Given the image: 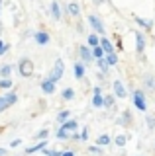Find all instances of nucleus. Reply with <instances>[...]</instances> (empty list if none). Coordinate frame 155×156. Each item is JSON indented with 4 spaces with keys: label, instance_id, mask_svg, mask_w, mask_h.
<instances>
[{
    "label": "nucleus",
    "instance_id": "obj_1",
    "mask_svg": "<svg viewBox=\"0 0 155 156\" xmlns=\"http://www.w3.org/2000/svg\"><path fill=\"white\" fill-rule=\"evenodd\" d=\"M63 72H65V65H63V61H61V58H57L47 78H49L51 82H57V80H61V78H63Z\"/></svg>",
    "mask_w": 155,
    "mask_h": 156
},
{
    "label": "nucleus",
    "instance_id": "obj_2",
    "mask_svg": "<svg viewBox=\"0 0 155 156\" xmlns=\"http://www.w3.org/2000/svg\"><path fill=\"white\" fill-rule=\"evenodd\" d=\"M18 68H20V74L24 78H30L33 74V62L30 61V58H22V61L18 62Z\"/></svg>",
    "mask_w": 155,
    "mask_h": 156
},
{
    "label": "nucleus",
    "instance_id": "obj_3",
    "mask_svg": "<svg viewBox=\"0 0 155 156\" xmlns=\"http://www.w3.org/2000/svg\"><path fill=\"white\" fill-rule=\"evenodd\" d=\"M18 101V96L14 94V92H10V94H6V96H0V113H2L4 109H8L10 105H14Z\"/></svg>",
    "mask_w": 155,
    "mask_h": 156
},
{
    "label": "nucleus",
    "instance_id": "obj_4",
    "mask_svg": "<svg viewBox=\"0 0 155 156\" xmlns=\"http://www.w3.org/2000/svg\"><path fill=\"white\" fill-rule=\"evenodd\" d=\"M134 104H135V107H138L139 111L147 109V105H145V94H143L142 90H135L134 92Z\"/></svg>",
    "mask_w": 155,
    "mask_h": 156
},
{
    "label": "nucleus",
    "instance_id": "obj_5",
    "mask_svg": "<svg viewBox=\"0 0 155 156\" xmlns=\"http://www.w3.org/2000/svg\"><path fill=\"white\" fill-rule=\"evenodd\" d=\"M89 23L94 27V31H98V33L104 31V26H102V22H100V18L94 16V14H90V16H89Z\"/></svg>",
    "mask_w": 155,
    "mask_h": 156
},
{
    "label": "nucleus",
    "instance_id": "obj_6",
    "mask_svg": "<svg viewBox=\"0 0 155 156\" xmlns=\"http://www.w3.org/2000/svg\"><path fill=\"white\" fill-rule=\"evenodd\" d=\"M33 39H36L37 45H47L49 43V33L47 31H36L33 33Z\"/></svg>",
    "mask_w": 155,
    "mask_h": 156
},
{
    "label": "nucleus",
    "instance_id": "obj_7",
    "mask_svg": "<svg viewBox=\"0 0 155 156\" xmlns=\"http://www.w3.org/2000/svg\"><path fill=\"white\" fill-rule=\"evenodd\" d=\"M41 90H43V94H55V82H51L49 78H43L41 80Z\"/></svg>",
    "mask_w": 155,
    "mask_h": 156
},
{
    "label": "nucleus",
    "instance_id": "obj_8",
    "mask_svg": "<svg viewBox=\"0 0 155 156\" xmlns=\"http://www.w3.org/2000/svg\"><path fill=\"white\" fill-rule=\"evenodd\" d=\"M143 49H145V37L142 31H135V51L143 53Z\"/></svg>",
    "mask_w": 155,
    "mask_h": 156
},
{
    "label": "nucleus",
    "instance_id": "obj_9",
    "mask_svg": "<svg viewBox=\"0 0 155 156\" xmlns=\"http://www.w3.org/2000/svg\"><path fill=\"white\" fill-rule=\"evenodd\" d=\"M79 55H81V58H83V62H90V61H93L90 49H89V47H85V45H81V47H79Z\"/></svg>",
    "mask_w": 155,
    "mask_h": 156
},
{
    "label": "nucleus",
    "instance_id": "obj_10",
    "mask_svg": "<svg viewBox=\"0 0 155 156\" xmlns=\"http://www.w3.org/2000/svg\"><path fill=\"white\" fill-rule=\"evenodd\" d=\"M98 47L102 49V51L106 53V55H110V53H114V47H112V43H110V41H108L106 37H104V39H100V41H98Z\"/></svg>",
    "mask_w": 155,
    "mask_h": 156
},
{
    "label": "nucleus",
    "instance_id": "obj_11",
    "mask_svg": "<svg viewBox=\"0 0 155 156\" xmlns=\"http://www.w3.org/2000/svg\"><path fill=\"white\" fill-rule=\"evenodd\" d=\"M114 96L116 98H126V88H124V84L120 80L114 82Z\"/></svg>",
    "mask_w": 155,
    "mask_h": 156
},
{
    "label": "nucleus",
    "instance_id": "obj_12",
    "mask_svg": "<svg viewBox=\"0 0 155 156\" xmlns=\"http://www.w3.org/2000/svg\"><path fill=\"white\" fill-rule=\"evenodd\" d=\"M47 146V140H40L37 144H33V146H30V148H26V156L28 154H33V152H37V150H43Z\"/></svg>",
    "mask_w": 155,
    "mask_h": 156
},
{
    "label": "nucleus",
    "instance_id": "obj_13",
    "mask_svg": "<svg viewBox=\"0 0 155 156\" xmlns=\"http://www.w3.org/2000/svg\"><path fill=\"white\" fill-rule=\"evenodd\" d=\"M102 98H104V96L100 94V88L96 86V88H94V98H93V105H94V107H102Z\"/></svg>",
    "mask_w": 155,
    "mask_h": 156
},
{
    "label": "nucleus",
    "instance_id": "obj_14",
    "mask_svg": "<svg viewBox=\"0 0 155 156\" xmlns=\"http://www.w3.org/2000/svg\"><path fill=\"white\" fill-rule=\"evenodd\" d=\"M77 127H79V123H77L75 119H69V121H65V123L61 125V129H63V131H69V133H71V131H77Z\"/></svg>",
    "mask_w": 155,
    "mask_h": 156
},
{
    "label": "nucleus",
    "instance_id": "obj_15",
    "mask_svg": "<svg viewBox=\"0 0 155 156\" xmlns=\"http://www.w3.org/2000/svg\"><path fill=\"white\" fill-rule=\"evenodd\" d=\"M110 143H112V139H110L108 135H100L98 139H96V146H108Z\"/></svg>",
    "mask_w": 155,
    "mask_h": 156
},
{
    "label": "nucleus",
    "instance_id": "obj_16",
    "mask_svg": "<svg viewBox=\"0 0 155 156\" xmlns=\"http://www.w3.org/2000/svg\"><path fill=\"white\" fill-rule=\"evenodd\" d=\"M104 61H106L108 66H116V65H118V55H116V53H110V55H106Z\"/></svg>",
    "mask_w": 155,
    "mask_h": 156
},
{
    "label": "nucleus",
    "instance_id": "obj_17",
    "mask_svg": "<svg viewBox=\"0 0 155 156\" xmlns=\"http://www.w3.org/2000/svg\"><path fill=\"white\" fill-rule=\"evenodd\" d=\"M51 14H53V18H55V20H59V18H61V8H59V2H55V0L51 2Z\"/></svg>",
    "mask_w": 155,
    "mask_h": 156
},
{
    "label": "nucleus",
    "instance_id": "obj_18",
    "mask_svg": "<svg viewBox=\"0 0 155 156\" xmlns=\"http://www.w3.org/2000/svg\"><path fill=\"white\" fill-rule=\"evenodd\" d=\"M75 76H77V78H83V76H85V66H83V62H75Z\"/></svg>",
    "mask_w": 155,
    "mask_h": 156
},
{
    "label": "nucleus",
    "instance_id": "obj_19",
    "mask_svg": "<svg viewBox=\"0 0 155 156\" xmlns=\"http://www.w3.org/2000/svg\"><path fill=\"white\" fill-rule=\"evenodd\" d=\"M10 74H12V65H4L0 68V76L2 78H10Z\"/></svg>",
    "mask_w": 155,
    "mask_h": 156
},
{
    "label": "nucleus",
    "instance_id": "obj_20",
    "mask_svg": "<svg viewBox=\"0 0 155 156\" xmlns=\"http://www.w3.org/2000/svg\"><path fill=\"white\" fill-rule=\"evenodd\" d=\"M73 98H75V90H73V88H65V90H63V100L71 101Z\"/></svg>",
    "mask_w": 155,
    "mask_h": 156
},
{
    "label": "nucleus",
    "instance_id": "obj_21",
    "mask_svg": "<svg viewBox=\"0 0 155 156\" xmlns=\"http://www.w3.org/2000/svg\"><path fill=\"white\" fill-rule=\"evenodd\" d=\"M135 23L142 26V27H145V29H151V22H147V20H143V18H139V16H135Z\"/></svg>",
    "mask_w": 155,
    "mask_h": 156
},
{
    "label": "nucleus",
    "instance_id": "obj_22",
    "mask_svg": "<svg viewBox=\"0 0 155 156\" xmlns=\"http://www.w3.org/2000/svg\"><path fill=\"white\" fill-rule=\"evenodd\" d=\"M79 12H81L79 4H77V2H69V14H71V16H79Z\"/></svg>",
    "mask_w": 155,
    "mask_h": 156
},
{
    "label": "nucleus",
    "instance_id": "obj_23",
    "mask_svg": "<svg viewBox=\"0 0 155 156\" xmlns=\"http://www.w3.org/2000/svg\"><path fill=\"white\" fill-rule=\"evenodd\" d=\"M71 133H73V131H71ZM71 133H69V131H63L61 129V127H59V129H57V139H71Z\"/></svg>",
    "mask_w": 155,
    "mask_h": 156
},
{
    "label": "nucleus",
    "instance_id": "obj_24",
    "mask_svg": "<svg viewBox=\"0 0 155 156\" xmlns=\"http://www.w3.org/2000/svg\"><path fill=\"white\" fill-rule=\"evenodd\" d=\"M90 55H93L96 61H98V58H102V55H104V51L100 47H93V51H90Z\"/></svg>",
    "mask_w": 155,
    "mask_h": 156
},
{
    "label": "nucleus",
    "instance_id": "obj_25",
    "mask_svg": "<svg viewBox=\"0 0 155 156\" xmlns=\"http://www.w3.org/2000/svg\"><path fill=\"white\" fill-rule=\"evenodd\" d=\"M98 41H100V39H98L96 33H90V35H89V45L90 47H98Z\"/></svg>",
    "mask_w": 155,
    "mask_h": 156
},
{
    "label": "nucleus",
    "instance_id": "obj_26",
    "mask_svg": "<svg viewBox=\"0 0 155 156\" xmlns=\"http://www.w3.org/2000/svg\"><path fill=\"white\" fill-rule=\"evenodd\" d=\"M102 105H104V107H112V105H114V98H112V96L102 98Z\"/></svg>",
    "mask_w": 155,
    "mask_h": 156
},
{
    "label": "nucleus",
    "instance_id": "obj_27",
    "mask_svg": "<svg viewBox=\"0 0 155 156\" xmlns=\"http://www.w3.org/2000/svg\"><path fill=\"white\" fill-rule=\"evenodd\" d=\"M96 62H98V68H100V70H102V72H108V65H106V61H104V57L102 58H98V61H96Z\"/></svg>",
    "mask_w": 155,
    "mask_h": 156
},
{
    "label": "nucleus",
    "instance_id": "obj_28",
    "mask_svg": "<svg viewBox=\"0 0 155 156\" xmlns=\"http://www.w3.org/2000/svg\"><path fill=\"white\" fill-rule=\"evenodd\" d=\"M0 88H12V78H2V80H0Z\"/></svg>",
    "mask_w": 155,
    "mask_h": 156
},
{
    "label": "nucleus",
    "instance_id": "obj_29",
    "mask_svg": "<svg viewBox=\"0 0 155 156\" xmlns=\"http://www.w3.org/2000/svg\"><path fill=\"white\" fill-rule=\"evenodd\" d=\"M47 135H49V129H41V131H37V133H36V139H43V140H45Z\"/></svg>",
    "mask_w": 155,
    "mask_h": 156
},
{
    "label": "nucleus",
    "instance_id": "obj_30",
    "mask_svg": "<svg viewBox=\"0 0 155 156\" xmlns=\"http://www.w3.org/2000/svg\"><path fill=\"white\" fill-rule=\"evenodd\" d=\"M57 119H59V121H61V123H65V121H67V119H69V111H67V109H65V111H61V113H59V115H57Z\"/></svg>",
    "mask_w": 155,
    "mask_h": 156
},
{
    "label": "nucleus",
    "instance_id": "obj_31",
    "mask_svg": "<svg viewBox=\"0 0 155 156\" xmlns=\"http://www.w3.org/2000/svg\"><path fill=\"white\" fill-rule=\"evenodd\" d=\"M114 143L118 144V146H124V144H126V136H124V135H118V136L114 139Z\"/></svg>",
    "mask_w": 155,
    "mask_h": 156
},
{
    "label": "nucleus",
    "instance_id": "obj_32",
    "mask_svg": "<svg viewBox=\"0 0 155 156\" xmlns=\"http://www.w3.org/2000/svg\"><path fill=\"white\" fill-rule=\"evenodd\" d=\"M8 47H10V45H8V43H4V41H2V39H0V57H2V55H4V53H6V51H8Z\"/></svg>",
    "mask_w": 155,
    "mask_h": 156
},
{
    "label": "nucleus",
    "instance_id": "obj_33",
    "mask_svg": "<svg viewBox=\"0 0 155 156\" xmlns=\"http://www.w3.org/2000/svg\"><path fill=\"white\" fill-rule=\"evenodd\" d=\"M147 127H149V129L155 127V115H147Z\"/></svg>",
    "mask_w": 155,
    "mask_h": 156
},
{
    "label": "nucleus",
    "instance_id": "obj_34",
    "mask_svg": "<svg viewBox=\"0 0 155 156\" xmlns=\"http://www.w3.org/2000/svg\"><path fill=\"white\" fill-rule=\"evenodd\" d=\"M43 156H61V154L57 152V150H45L43 148Z\"/></svg>",
    "mask_w": 155,
    "mask_h": 156
},
{
    "label": "nucleus",
    "instance_id": "obj_35",
    "mask_svg": "<svg viewBox=\"0 0 155 156\" xmlns=\"http://www.w3.org/2000/svg\"><path fill=\"white\" fill-rule=\"evenodd\" d=\"M90 152H94V154H100L102 150H100V146H90Z\"/></svg>",
    "mask_w": 155,
    "mask_h": 156
},
{
    "label": "nucleus",
    "instance_id": "obj_36",
    "mask_svg": "<svg viewBox=\"0 0 155 156\" xmlns=\"http://www.w3.org/2000/svg\"><path fill=\"white\" fill-rule=\"evenodd\" d=\"M89 139V133H86V131H83V133H81V140H86Z\"/></svg>",
    "mask_w": 155,
    "mask_h": 156
},
{
    "label": "nucleus",
    "instance_id": "obj_37",
    "mask_svg": "<svg viewBox=\"0 0 155 156\" xmlns=\"http://www.w3.org/2000/svg\"><path fill=\"white\" fill-rule=\"evenodd\" d=\"M145 84H147L149 88H153V86H155V82H153V80H145Z\"/></svg>",
    "mask_w": 155,
    "mask_h": 156
},
{
    "label": "nucleus",
    "instance_id": "obj_38",
    "mask_svg": "<svg viewBox=\"0 0 155 156\" xmlns=\"http://www.w3.org/2000/svg\"><path fill=\"white\" fill-rule=\"evenodd\" d=\"M61 156H75V152H71V150H67V152H63Z\"/></svg>",
    "mask_w": 155,
    "mask_h": 156
},
{
    "label": "nucleus",
    "instance_id": "obj_39",
    "mask_svg": "<svg viewBox=\"0 0 155 156\" xmlns=\"http://www.w3.org/2000/svg\"><path fill=\"white\" fill-rule=\"evenodd\" d=\"M0 156H6V148H0Z\"/></svg>",
    "mask_w": 155,
    "mask_h": 156
},
{
    "label": "nucleus",
    "instance_id": "obj_40",
    "mask_svg": "<svg viewBox=\"0 0 155 156\" xmlns=\"http://www.w3.org/2000/svg\"><path fill=\"white\" fill-rule=\"evenodd\" d=\"M94 4H102V0H94Z\"/></svg>",
    "mask_w": 155,
    "mask_h": 156
},
{
    "label": "nucleus",
    "instance_id": "obj_41",
    "mask_svg": "<svg viewBox=\"0 0 155 156\" xmlns=\"http://www.w3.org/2000/svg\"><path fill=\"white\" fill-rule=\"evenodd\" d=\"M0 8H2V0H0Z\"/></svg>",
    "mask_w": 155,
    "mask_h": 156
}]
</instances>
